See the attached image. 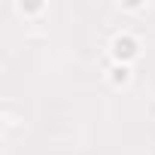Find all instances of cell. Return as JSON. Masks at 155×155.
I'll return each instance as SVG.
<instances>
[{
	"mask_svg": "<svg viewBox=\"0 0 155 155\" xmlns=\"http://www.w3.org/2000/svg\"><path fill=\"white\" fill-rule=\"evenodd\" d=\"M137 52H140V43H137L131 34H119V37L113 40V58H116V64H128V61H134Z\"/></svg>",
	"mask_w": 155,
	"mask_h": 155,
	"instance_id": "6da1fadb",
	"label": "cell"
},
{
	"mask_svg": "<svg viewBox=\"0 0 155 155\" xmlns=\"http://www.w3.org/2000/svg\"><path fill=\"white\" fill-rule=\"evenodd\" d=\"M110 79H113V85H128L131 82V67L128 64H113Z\"/></svg>",
	"mask_w": 155,
	"mask_h": 155,
	"instance_id": "7a4b0ae2",
	"label": "cell"
}]
</instances>
